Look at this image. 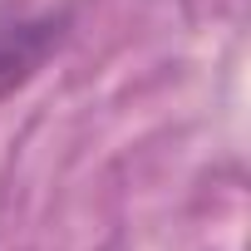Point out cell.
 <instances>
[{
  "instance_id": "6da1fadb",
  "label": "cell",
  "mask_w": 251,
  "mask_h": 251,
  "mask_svg": "<svg viewBox=\"0 0 251 251\" xmlns=\"http://www.w3.org/2000/svg\"><path fill=\"white\" fill-rule=\"evenodd\" d=\"M64 20L40 15V20H0V99L10 89H20L59 45Z\"/></svg>"
}]
</instances>
